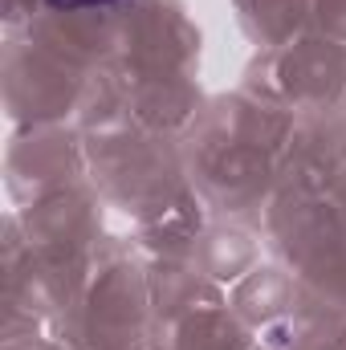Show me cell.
I'll return each mask as SVG.
<instances>
[{"label":"cell","instance_id":"obj_1","mask_svg":"<svg viewBox=\"0 0 346 350\" xmlns=\"http://www.w3.org/2000/svg\"><path fill=\"white\" fill-rule=\"evenodd\" d=\"M49 8L57 12H82V8H102V4H114V0H45Z\"/></svg>","mask_w":346,"mask_h":350}]
</instances>
